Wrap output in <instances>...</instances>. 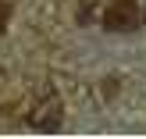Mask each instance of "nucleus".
<instances>
[{
	"instance_id": "1",
	"label": "nucleus",
	"mask_w": 146,
	"mask_h": 139,
	"mask_svg": "<svg viewBox=\"0 0 146 139\" xmlns=\"http://www.w3.org/2000/svg\"><path fill=\"white\" fill-rule=\"evenodd\" d=\"M143 25V7L139 0H114L104 11V29L107 32H135Z\"/></svg>"
},
{
	"instance_id": "2",
	"label": "nucleus",
	"mask_w": 146,
	"mask_h": 139,
	"mask_svg": "<svg viewBox=\"0 0 146 139\" xmlns=\"http://www.w3.org/2000/svg\"><path fill=\"white\" fill-rule=\"evenodd\" d=\"M7 21H11V4H4V0H0V36H4Z\"/></svg>"
}]
</instances>
